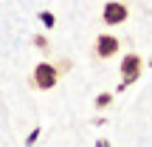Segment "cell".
<instances>
[{
	"label": "cell",
	"instance_id": "cell-1",
	"mask_svg": "<svg viewBox=\"0 0 152 147\" xmlns=\"http://www.w3.org/2000/svg\"><path fill=\"white\" fill-rule=\"evenodd\" d=\"M59 71H68V62H62L59 68L54 62H39L34 65V74H31V85L37 91H51V88L59 82Z\"/></svg>",
	"mask_w": 152,
	"mask_h": 147
},
{
	"label": "cell",
	"instance_id": "cell-2",
	"mask_svg": "<svg viewBox=\"0 0 152 147\" xmlns=\"http://www.w3.org/2000/svg\"><path fill=\"white\" fill-rule=\"evenodd\" d=\"M141 68H144V62H141L138 54H127L124 60H121V91L141 76Z\"/></svg>",
	"mask_w": 152,
	"mask_h": 147
},
{
	"label": "cell",
	"instance_id": "cell-3",
	"mask_svg": "<svg viewBox=\"0 0 152 147\" xmlns=\"http://www.w3.org/2000/svg\"><path fill=\"white\" fill-rule=\"evenodd\" d=\"M127 17H130V9H127L124 3H118V0H110L102 9V20L107 23V26H121Z\"/></svg>",
	"mask_w": 152,
	"mask_h": 147
},
{
	"label": "cell",
	"instance_id": "cell-4",
	"mask_svg": "<svg viewBox=\"0 0 152 147\" xmlns=\"http://www.w3.org/2000/svg\"><path fill=\"white\" fill-rule=\"evenodd\" d=\"M121 48L118 37H113V34H99L96 37V57H102V60H110V57H115Z\"/></svg>",
	"mask_w": 152,
	"mask_h": 147
},
{
	"label": "cell",
	"instance_id": "cell-5",
	"mask_svg": "<svg viewBox=\"0 0 152 147\" xmlns=\"http://www.w3.org/2000/svg\"><path fill=\"white\" fill-rule=\"evenodd\" d=\"M96 105H99V108H104V105H110V93H102V96L96 99Z\"/></svg>",
	"mask_w": 152,
	"mask_h": 147
}]
</instances>
